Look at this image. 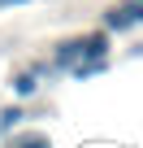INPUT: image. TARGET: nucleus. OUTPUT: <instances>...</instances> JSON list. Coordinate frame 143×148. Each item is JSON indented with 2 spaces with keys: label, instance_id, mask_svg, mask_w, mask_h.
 Wrapping results in <instances>:
<instances>
[{
  "label": "nucleus",
  "instance_id": "nucleus-5",
  "mask_svg": "<svg viewBox=\"0 0 143 148\" xmlns=\"http://www.w3.org/2000/svg\"><path fill=\"white\" fill-rule=\"evenodd\" d=\"M26 118H30V113H26L22 105H13V109H0V135H13V131H18Z\"/></svg>",
  "mask_w": 143,
  "mask_h": 148
},
{
  "label": "nucleus",
  "instance_id": "nucleus-7",
  "mask_svg": "<svg viewBox=\"0 0 143 148\" xmlns=\"http://www.w3.org/2000/svg\"><path fill=\"white\" fill-rule=\"evenodd\" d=\"M9 5H30V0H0V9H9Z\"/></svg>",
  "mask_w": 143,
  "mask_h": 148
},
{
  "label": "nucleus",
  "instance_id": "nucleus-3",
  "mask_svg": "<svg viewBox=\"0 0 143 148\" xmlns=\"http://www.w3.org/2000/svg\"><path fill=\"white\" fill-rule=\"evenodd\" d=\"M108 70V57H91V61H78L74 70H65L69 79H78V83H87V79H96V74H104Z\"/></svg>",
  "mask_w": 143,
  "mask_h": 148
},
{
  "label": "nucleus",
  "instance_id": "nucleus-2",
  "mask_svg": "<svg viewBox=\"0 0 143 148\" xmlns=\"http://www.w3.org/2000/svg\"><path fill=\"white\" fill-rule=\"evenodd\" d=\"M134 26H143V0H130V5H117V9H108L104 13V31H134Z\"/></svg>",
  "mask_w": 143,
  "mask_h": 148
},
{
  "label": "nucleus",
  "instance_id": "nucleus-4",
  "mask_svg": "<svg viewBox=\"0 0 143 148\" xmlns=\"http://www.w3.org/2000/svg\"><path fill=\"white\" fill-rule=\"evenodd\" d=\"M9 87H13L18 100H30V96L39 92V74H35V70H22V74H13V83H9Z\"/></svg>",
  "mask_w": 143,
  "mask_h": 148
},
{
  "label": "nucleus",
  "instance_id": "nucleus-1",
  "mask_svg": "<svg viewBox=\"0 0 143 148\" xmlns=\"http://www.w3.org/2000/svg\"><path fill=\"white\" fill-rule=\"evenodd\" d=\"M91 57H108V31H91V35L61 39L56 52H52V74H65V70H74L78 61H91Z\"/></svg>",
  "mask_w": 143,
  "mask_h": 148
},
{
  "label": "nucleus",
  "instance_id": "nucleus-6",
  "mask_svg": "<svg viewBox=\"0 0 143 148\" xmlns=\"http://www.w3.org/2000/svg\"><path fill=\"white\" fill-rule=\"evenodd\" d=\"M5 139H9V135H5ZM5 148H52V139H48V135H18V131H13V139H9Z\"/></svg>",
  "mask_w": 143,
  "mask_h": 148
}]
</instances>
